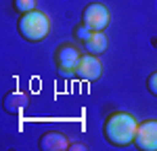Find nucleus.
<instances>
[{
    "mask_svg": "<svg viewBox=\"0 0 157 151\" xmlns=\"http://www.w3.org/2000/svg\"><path fill=\"white\" fill-rule=\"evenodd\" d=\"M69 149H86L84 145H80V143H75V145H71V147H69Z\"/></svg>",
    "mask_w": 157,
    "mask_h": 151,
    "instance_id": "13",
    "label": "nucleus"
},
{
    "mask_svg": "<svg viewBox=\"0 0 157 151\" xmlns=\"http://www.w3.org/2000/svg\"><path fill=\"white\" fill-rule=\"evenodd\" d=\"M147 88H149L151 95H155V97H157V72H153V74L147 78Z\"/></svg>",
    "mask_w": 157,
    "mask_h": 151,
    "instance_id": "12",
    "label": "nucleus"
},
{
    "mask_svg": "<svg viewBox=\"0 0 157 151\" xmlns=\"http://www.w3.org/2000/svg\"><path fill=\"white\" fill-rule=\"evenodd\" d=\"M75 74H78V78H82V80H86V82H94V80H98L101 78V74H103V65H101V61L97 59V55H84L82 59H80V63H78V67H75Z\"/></svg>",
    "mask_w": 157,
    "mask_h": 151,
    "instance_id": "6",
    "label": "nucleus"
},
{
    "mask_svg": "<svg viewBox=\"0 0 157 151\" xmlns=\"http://www.w3.org/2000/svg\"><path fill=\"white\" fill-rule=\"evenodd\" d=\"M27 103H29V99H27L25 92H9V95L4 97V101H2V107H4L6 113L15 115V113L23 111L25 107H27Z\"/></svg>",
    "mask_w": 157,
    "mask_h": 151,
    "instance_id": "8",
    "label": "nucleus"
},
{
    "mask_svg": "<svg viewBox=\"0 0 157 151\" xmlns=\"http://www.w3.org/2000/svg\"><path fill=\"white\" fill-rule=\"evenodd\" d=\"M136 130H138V124H136V118L130 115L126 111H115L111 113L107 120H105V126H103V134L113 147H128V145H134V138H136Z\"/></svg>",
    "mask_w": 157,
    "mask_h": 151,
    "instance_id": "1",
    "label": "nucleus"
},
{
    "mask_svg": "<svg viewBox=\"0 0 157 151\" xmlns=\"http://www.w3.org/2000/svg\"><path fill=\"white\" fill-rule=\"evenodd\" d=\"M50 32V23L48 17L42 11H29L21 15L19 19V34L27 40V42H42L44 38L48 36Z\"/></svg>",
    "mask_w": 157,
    "mask_h": 151,
    "instance_id": "2",
    "label": "nucleus"
},
{
    "mask_svg": "<svg viewBox=\"0 0 157 151\" xmlns=\"http://www.w3.org/2000/svg\"><path fill=\"white\" fill-rule=\"evenodd\" d=\"M134 145L143 151H157V120H147L138 124Z\"/></svg>",
    "mask_w": 157,
    "mask_h": 151,
    "instance_id": "5",
    "label": "nucleus"
},
{
    "mask_svg": "<svg viewBox=\"0 0 157 151\" xmlns=\"http://www.w3.org/2000/svg\"><path fill=\"white\" fill-rule=\"evenodd\" d=\"M13 9L17 13H21V15H25V13L36 9V0H13Z\"/></svg>",
    "mask_w": 157,
    "mask_h": 151,
    "instance_id": "10",
    "label": "nucleus"
},
{
    "mask_svg": "<svg viewBox=\"0 0 157 151\" xmlns=\"http://www.w3.org/2000/svg\"><path fill=\"white\" fill-rule=\"evenodd\" d=\"M38 147H40V151H67L71 145H69V141H67L65 134L50 130V132H44L40 137Z\"/></svg>",
    "mask_w": 157,
    "mask_h": 151,
    "instance_id": "7",
    "label": "nucleus"
},
{
    "mask_svg": "<svg viewBox=\"0 0 157 151\" xmlns=\"http://www.w3.org/2000/svg\"><path fill=\"white\" fill-rule=\"evenodd\" d=\"M109 21H111L109 9L105 4H98V2L88 4L84 9V13H82V23H84L86 27H90L92 32H105Z\"/></svg>",
    "mask_w": 157,
    "mask_h": 151,
    "instance_id": "4",
    "label": "nucleus"
},
{
    "mask_svg": "<svg viewBox=\"0 0 157 151\" xmlns=\"http://www.w3.org/2000/svg\"><path fill=\"white\" fill-rule=\"evenodd\" d=\"M80 59H82L80 50L75 48L73 44H69V42H63L59 48L55 50V63L59 67L61 76H65V78L75 74V67H78Z\"/></svg>",
    "mask_w": 157,
    "mask_h": 151,
    "instance_id": "3",
    "label": "nucleus"
},
{
    "mask_svg": "<svg viewBox=\"0 0 157 151\" xmlns=\"http://www.w3.org/2000/svg\"><path fill=\"white\" fill-rule=\"evenodd\" d=\"M107 36H105V32H92L90 38L84 42V48L86 52H90V55H103L105 50H107Z\"/></svg>",
    "mask_w": 157,
    "mask_h": 151,
    "instance_id": "9",
    "label": "nucleus"
},
{
    "mask_svg": "<svg viewBox=\"0 0 157 151\" xmlns=\"http://www.w3.org/2000/svg\"><path fill=\"white\" fill-rule=\"evenodd\" d=\"M90 34H92V29H90V27H86L84 23L80 25V27H75V38H78V40H80L82 44H84L86 40L90 38Z\"/></svg>",
    "mask_w": 157,
    "mask_h": 151,
    "instance_id": "11",
    "label": "nucleus"
}]
</instances>
